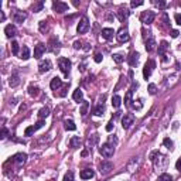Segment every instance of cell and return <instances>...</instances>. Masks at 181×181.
Returning a JSON list of instances; mask_svg holds the SVG:
<instances>
[{
    "label": "cell",
    "mask_w": 181,
    "mask_h": 181,
    "mask_svg": "<svg viewBox=\"0 0 181 181\" xmlns=\"http://www.w3.org/2000/svg\"><path fill=\"white\" fill-rule=\"evenodd\" d=\"M156 40H154V36H153L150 31L149 33H144V47H146V51H149V53H152V51H154V48H156Z\"/></svg>",
    "instance_id": "6da1fadb"
},
{
    "label": "cell",
    "mask_w": 181,
    "mask_h": 181,
    "mask_svg": "<svg viewBox=\"0 0 181 181\" xmlns=\"http://www.w3.org/2000/svg\"><path fill=\"white\" fill-rule=\"evenodd\" d=\"M99 153L102 154L103 157H106V159H109V157L113 156V153H115V146L111 143H103L101 147H99Z\"/></svg>",
    "instance_id": "7a4b0ae2"
},
{
    "label": "cell",
    "mask_w": 181,
    "mask_h": 181,
    "mask_svg": "<svg viewBox=\"0 0 181 181\" xmlns=\"http://www.w3.org/2000/svg\"><path fill=\"white\" fill-rule=\"evenodd\" d=\"M58 67H60V70H61V72L65 77H68L71 72V61L68 60V58H60L58 60Z\"/></svg>",
    "instance_id": "3957f363"
},
{
    "label": "cell",
    "mask_w": 181,
    "mask_h": 181,
    "mask_svg": "<svg viewBox=\"0 0 181 181\" xmlns=\"http://www.w3.org/2000/svg\"><path fill=\"white\" fill-rule=\"evenodd\" d=\"M154 17H156V14H154V12H152V10H147V12H143L142 14H140V20H142V23L143 24H152L153 21H154Z\"/></svg>",
    "instance_id": "277c9868"
},
{
    "label": "cell",
    "mask_w": 181,
    "mask_h": 181,
    "mask_svg": "<svg viewBox=\"0 0 181 181\" xmlns=\"http://www.w3.org/2000/svg\"><path fill=\"white\" fill-rule=\"evenodd\" d=\"M156 68V62L153 61V60H149L146 64H144V68H143V77L144 79H149L150 78V75H152L153 70Z\"/></svg>",
    "instance_id": "5b68a950"
},
{
    "label": "cell",
    "mask_w": 181,
    "mask_h": 181,
    "mask_svg": "<svg viewBox=\"0 0 181 181\" xmlns=\"http://www.w3.org/2000/svg\"><path fill=\"white\" fill-rule=\"evenodd\" d=\"M88 30H89V21H88L87 17H82L81 21L78 23V26H77V33L78 34H85Z\"/></svg>",
    "instance_id": "8992f818"
},
{
    "label": "cell",
    "mask_w": 181,
    "mask_h": 181,
    "mask_svg": "<svg viewBox=\"0 0 181 181\" xmlns=\"http://www.w3.org/2000/svg\"><path fill=\"white\" fill-rule=\"evenodd\" d=\"M133 123H135V115H133V113H126V115L122 118V126H123V129H126V130H128Z\"/></svg>",
    "instance_id": "52a82bcc"
},
{
    "label": "cell",
    "mask_w": 181,
    "mask_h": 181,
    "mask_svg": "<svg viewBox=\"0 0 181 181\" xmlns=\"http://www.w3.org/2000/svg\"><path fill=\"white\" fill-rule=\"evenodd\" d=\"M116 38H118V41L119 43L129 41V38H130V36H129V30L126 29V27H122V29L118 31V34H116Z\"/></svg>",
    "instance_id": "ba28073f"
},
{
    "label": "cell",
    "mask_w": 181,
    "mask_h": 181,
    "mask_svg": "<svg viewBox=\"0 0 181 181\" xmlns=\"http://www.w3.org/2000/svg\"><path fill=\"white\" fill-rule=\"evenodd\" d=\"M53 68V64L50 60H44L38 64V71H40V74H45V72H48L50 70Z\"/></svg>",
    "instance_id": "9c48e42d"
},
{
    "label": "cell",
    "mask_w": 181,
    "mask_h": 181,
    "mask_svg": "<svg viewBox=\"0 0 181 181\" xmlns=\"http://www.w3.org/2000/svg\"><path fill=\"white\" fill-rule=\"evenodd\" d=\"M53 9L55 10L57 13H65L68 10V4L64 3V2H54L53 3Z\"/></svg>",
    "instance_id": "30bf717a"
},
{
    "label": "cell",
    "mask_w": 181,
    "mask_h": 181,
    "mask_svg": "<svg viewBox=\"0 0 181 181\" xmlns=\"http://www.w3.org/2000/svg\"><path fill=\"white\" fill-rule=\"evenodd\" d=\"M45 50H47L45 44H43V43L37 44V45H36V48H34V58H37V60H40V58H41V55L45 53Z\"/></svg>",
    "instance_id": "8fae6325"
},
{
    "label": "cell",
    "mask_w": 181,
    "mask_h": 181,
    "mask_svg": "<svg viewBox=\"0 0 181 181\" xmlns=\"http://www.w3.org/2000/svg\"><path fill=\"white\" fill-rule=\"evenodd\" d=\"M26 160H27V154H26V153H17L16 156L13 157V161H14L17 166H23L26 163Z\"/></svg>",
    "instance_id": "7c38bea8"
},
{
    "label": "cell",
    "mask_w": 181,
    "mask_h": 181,
    "mask_svg": "<svg viewBox=\"0 0 181 181\" xmlns=\"http://www.w3.org/2000/svg\"><path fill=\"white\" fill-rule=\"evenodd\" d=\"M4 34H6V37H7V38H13L17 34L16 27H14L13 24L6 26V27H4Z\"/></svg>",
    "instance_id": "4fadbf2b"
},
{
    "label": "cell",
    "mask_w": 181,
    "mask_h": 181,
    "mask_svg": "<svg viewBox=\"0 0 181 181\" xmlns=\"http://www.w3.org/2000/svg\"><path fill=\"white\" fill-rule=\"evenodd\" d=\"M139 53H136V51H133L130 55H129V58H128V62H129V65L130 67H136L137 65V62H139Z\"/></svg>",
    "instance_id": "5bb4252c"
},
{
    "label": "cell",
    "mask_w": 181,
    "mask_h": 181,
    "mask_svg": "<svg viewBox=\"0 0 181 181\" xmlns=\"http://www.w3.org/2000/svg\"><path fill=\"white\" fill-rule=\"evenodd\" d=\"M111 170H113V164H112L111 161H103L102 164H101V173L102 174H109Z\"/></svg>",
    "instance_id": "9a60e30c"
},
{
    "label": "cell",
    "mask_w": 181,
    "mask_h": 181,
    "mask_svg": "<svg viewBox=\"0 0 181 181\" xmlns=\"http://www.w3.org/2000/svg\"><path fill=\"white\" fill-rule=\"evenodd\" d=\"M129 16H130V12H129V9H126V7H122L119 12H118V19H119L122 23H123Z\"/></svg>",
    "instance_id": "2e32d148"
},
{
    "label": "cell",
    "mask_w": 181,
    "mask_h": 181,
    "mask_svg": "<svg viewBox=\"0 0 181 181\" xmlns=\"http://www.w3.org/2000/svg\"><path fill=\"white\" fill-rule=\"evenodd\" d=\"M94 176H95L94 170H90V169H85V170H82V171L79 173V177L82 178V180H90Z\"/></svg>",
    "instance_id": "e0dca14e"
},
{
    "label": "cell",
    "mask_w": 181,
    "mask_h": 181,
    "mask_svg": "<svg viewBox=\"0 0 181 181\" xmlns=\"http://www.w3.org/2000/svg\"><path fill=\"white\" fill-rule=\"evenodd\" d=\"M61 85H62V81H61V78H58V77L53 78V79H51V82H50V87H51V89H53V90L60 89Z\"/></svg>",
    "instance_id": "ac0fdd59"
},
{
    "label": "cell",
    "mask_w": 181,
    "mask_h": 181,
    "mask_svg": "<svg viewBox=\"0 0 181 181\" xmlns=\"http://www.w3.org/2000/svg\"><path fill=\"white\" fill-rule=\"evenodd\" d=\"M26 19H27V14L23 13V12H16V13H14V16H13L14 23H23Z\"/></svg>",
    "instance_id": "d6986e66"
},
{
    "label": "cell",
    "mask_w": 181,
    "mask_h": 181,
    "mask_svg": "<svg viewBox=\"0 0 181 181\" xmlns=\"http://www.w3.org/2000/svg\"><path fill=\"white\" fill-rule=\"evenodd\" d=\"M101 34H102V37L105 38V40H112L115 31H113V29H102V33Z\"/></svg>",
    "instance_id": "ffe728a7"
},
{
    "label": "cell",
    "mask_w": 181,
    "mask_h": 181,
    "mask_svg": "<svg viewBox=\"0 0 181 181\" xmlns=\"http://www.w3.org/2000/svg\"><path fill=\"white\" fill-rule=\"evenodd\" d=\"M81 146V139H79L78 136H74V137H71L70 140V147L71 149H78Z\"/></svg>",
    "instance_id": "44dd1931"
},
{
    "label": "cell",
    "mask_w": 181,
    "mask_h": 181,
    "mask_svg": "<svg viewBox=\"0 0 181 181\" xmlns=\"http://www.w3.org/2000/svg\"><path fill=\"white\" fill-rule=\"evenodd\" d=\"M72 98H74V101H77V102H84L82 98H84V92L81 89H75L74 94H72Z\"/></svg>",
    "instance_id": "7402d4cb"
},
{
    "label": "cell",
    "mask_w": 181,
    "mask_h": 181,
    "mask_svg": "<svg viewBox=\"0 0 181 181\" xmlns=\"http://www.w3.org/2000/svg\"><path fill=\"white\" fill-rule=\"evenodd\" d=\"M38 94H40V88L36 87V85H30L29 87V95L31 96V98H36V96H38Z\"/></svg>",
    "instance_id": "603a6c76"
},
{
    "label": "cell",
    "mask_w": 181,
    "mask_h": 181,
    "mask_svg": "<svg viewBox=\"0 0 181 181\" xmlns=\"http://www.w3.org/2000/svg\"><path fill=\"white\" fill-rule=\"evenodd\" d=\"M19 84H20V78H19V75H16V74L12 75L10 79H9V85H10L12 88H14V87H17Z\"/></svg>",
    "instance_id": "cb8c5ba5"
},
{
    "label": "cell",
    "mask_w": 181,
    "mask_h": 181,
    "mask_svg": "<svg viewBox=\"0 0 181 181\" xmlns=\"http://www.w3.org/2000/svg\"><path fill=\"white\" fill-rule=\"evenodd\" d=\"M120 105H122V98H120L119 95H115L112 98V106L115 108V109H119Z\"/></svg>",
    "instance_id": "d4e9b609"
},
{
    "label": "cell",
    "mask_w": 181,
    "mask_h": 181,
    "mask_svg": "<svg viewBox=\"0 0 181 181\" xmlns=\"http://www.w3.org/2000/svg\"><path fill=\"white\" fill-rule=\"evenodd\" d=\"M20 58H21V60H24V61L30 58V50H29V47L23 45V48H21V53H20Z\"/></svg>",
    "instance_id": "484cf974"
},
{
    "label": "cell",
    "mask_w": 181,
    "mask_h": 181,
    "mask_svg": "<svg viewBox=\"0 0 181 181\" xmlns=\"http://www.w3.org/2000/svg\"><path fill=\"white\" fill-rule=\"evenodd\" d=\"M167 48H169V43H167V41H161L160 45H159V54H160L161 57L164 55V53L167 51Z\"/></svg>",
    "instance_id": "4316f807"
},
{
    "label": "cell",
    "mask_w": 181,
    "mask_h": 181,
    "mask_svg": "<svg viewBox=\"0 0 181 181\" xmlns=\"http://www.w3.org/2000/svg\"><path fill=\"white\" fill-rule=\"evenodd\" d=\"M132 94H133V90H128L126 92V95H125V105L126 106H132Z\"/></svg>",
    "instance_id": "83f0119b"
},
{
    "label": "cell",
    "mask_w": 181,
    "mask_h": 181,
    "mask_svg": "<svg viewBox=\"0 0 181 181\" xmlns=\"http://www.w3.org/2000/svg\"><path fill=\"white\" fill-rule=\"evenodd\" d=\"M50 116V109L48 108H43V109H40V112H38V118L40 119H45V118H48Z\"/></svg>",
    "instance_id": "f1b7e54d"
},
{
    "label": "cell",
    "mask_w": 181,
    "mask_h": 181,
    "mask_svg": "<svg viewBox=\"0 0 181 181\" xmlns=\"http://www.w3.org/2000/svg\"><path fill=\"white\" fill-rule=\"evenodd\" d=\"M64 128H65V130H75V129H77V125H75L72 120H65V122H64Z\"/></svg>",
    "instance_id": "f546056e"
},
{
    "label": "cell",
    "mask_w": 181,
    "mask_h": 181,
    "mask_svg": "<svg viewBox=\"0 0 181 181\" xmlns=\"http://www.w3.org/2000/svg\"><path fill=\"white\" fill-rule=\"evenodd\" d=\"M103 112H105V105H103V102H102V103H101V105H99V106L94 111V115H95V116H102Z\"/></svg>",
    "instance_id": "4dcf8cb0"
},
{
    "label": "cell",
    "mask_w": 181,
    "mask_h": 181,
    "mask_svg": "<svg viewBox=\"0 0 181 181\" xmlns=\"http://www.w3.org/2000/svg\"><path fill=\"white\" fill-rule=\"evenodd\" d=\"M163 144H164L166 147L169 149V150H173L174 149V143H173V140H170L169 137H166L164 140H163Z\"/></svg>",
    "instance_id": "1f68e13d"
},
{
    "label": "cell",
    "mask_w": 181,
    "mask_h": 181,
    "mask_svg": "<svg viewBox=\"0 0 181 181\" xmlns=\"http://www.w3.org/2000/svg\"><path fill=\"white\" fill-rule=\"evenodd\" d=\"M88 108H89V102H87V101H84L82 102V106H81V115L85 116L88 113Z\"/></svg>",
    "instance_id": "d6a6232c"
},
{
    "label": "cell",
    "mask_w": 181,
    "mask_h": 181,
    "mask_svg": "<svg viewBox=\"0 0 181 181\" xmlns=\"http://www.w3.org/2000/svg\"><path fill=\"white\" fill-rule=\"evenodd\" d=\"M159 181H173V177L167 173H163L160 177H159Z\"/></svg>",
    "instance_id": "836d02e7"
},
{
    "label": "cell",
    "mask_w": 181,
    "mask_h": 181,
    "mask_svg": "<svg viewBox=\"0 0 181 181\" xmlns=\"http://www.w3.org/2000/svg\"><path fill=\"white\" fill-rule=\"evenodd\" d=\"M154 4H156L159 9H161V10L167 7V3H166V2H163V0H154Z\"/></svg>",
    "instance_id": "e575fe53"
},
{
    "label": "cell",
    "mask_w": 181,
    "mask_h": 181,
    "mask_svg": "<svg viewBox=\"0 0 181 181\" xmlns=\"http://www.w3.org/2000/svg\"><path fill=\"white\" fill-rule=\"evenodd\" d=\"M36 132H37V130H36L34 126H29V128L24 130V136H31L33 133H36Z\"/></svg>",
    "instance_id": "d590c367"
},
{
    "label": "cell",
    "mask_w": 181,
    "mask_h": 181,
    "mask_svg": "<svg viewBox=\"0 0 181 181\" xmlns=\"http://www.w3.org/2000/svg\"><path fill=\"white\" fill-rule=\"evenodd\" d=\"M113 61L118 62V64H122V62L125 61V57L120 55V54H115V55H113Z\"/></svg>",
    "instance_id": "8d00e7d4"
},
{
    "label": "cell",
    "mask_w": 181,
    "mask_h": 181,
    "mask_svg": "<svg viewBox=\"0 0 181 181\" xmlns=\"http://www.w3.org/2000/svg\"><path fill=\"white\" fill-rule=\"evenodd\" d=\"M12 53L14 54V55L19 54V43L17 41H12Z\"/></svg>",
    "instance_id": "74e56055"
},
{
    "label": "cell",
    "mask_w": 181,
    "mask_h": 181,
    "mask_svg": "<svg viewBox=\"0 0 181 181\" xmlns=\"http://www.w3.org/2000/svg\"><path fill=\"white\" fill-rule=\"evenodd\" d=\"M135 103H132V108L133 109H137V111H140L142 108H143V103H142V101H133Z\"/></svg>",
    "instance_id": "f35d334b"
},
{
    "label": "cell",
    "mask_w": 181,
    "mask_h": 181,
    "mask_svg": "<svg viewBox=\"0 0 181 181\" xmlns=\"http://www.w3.org/2000/svg\"><path fill=\"white\" fill-rule=\"evenodd\" d=\"M149 94L150 95H156L157 94V88H156L154 84H150V85H149Z\"/></svg>",
    "instance_id": "ab89813d"
},
{
    "label": "cell",
    "mask_w": 181,
    "mask_h": 181,
    "mask_svg": "<svg viewBox=\"0 0 181 181\" xmlns=\"http://www.w3.org/2000/svg\"><path fill=\"white\" fill-rule=\"evenodd\" d=\"M40 30H41L43 33H45L47 30H48V24H47V21H40Z\"/></svg>",
    "instance_id": "60d3db41"
},
{
    "label": "cell",
    "mask_w": 181,
    "mask_h": 181,
    "mask_svg": "<svg viewBox=\"0 0 181 181\" xmlns=\"http://www.w3.org/2000/svg\"><path fill=\"white\" fill-rule=\"evenodd\" d=\"M64 181H74V173L70 171V173H67L64 176Z\"/></svg>",
    "instance_id": "b9f144b4"
},
{
    "label": "cell",
    "mask_w": 181,
    "mask_h": 181,
    "mask_svg": "<svg viewBox=\"0 0 181 181\" xmlns=\"http://www.w3.org/2000/svg\"><path fill=\"white\" fill-rule=\"evenodd\" d=\"M7 135H9V130H7V129H6V128H4V126H3V128H2V135H0V139H2V140H4V139H6V137H7Z\"/></svg>",
    "instance_id": "7bdbcfd3"
},
{
    "label": "cell",
    "mask_w": 181,
    "mask_h": 181,
    "mask_svg": "<svg viewBox=\"0 0 181 181\" xmlns=\"http://www.w3.org/2000/svg\"><path fill=\"white\" fill-rule=\"evenodd\" d=\"M98 139H99V137H98V135H94V136H92V137H89V140H88V143H89L90 146H92V144H95V143H96V142H98Z\"/></svg>",
    "instance_id": "ee69618b"
},
{
    "label": "cell",
    "mask_w": 181,
    "mask_h": 181,
    "mask_svg": "<svg viewBox=\"0 0 181 181\" xmlns=\"http://www.w3.org/2000/svg\"><path fill=\"white\" fill-rule=\"evenodd\" d=\"M142 4H143V0H137V2L133 0L132 3H130V6H132V7H139V6H142Z\"/></svg>",
    "instance_id": "f6af8a7d"
},
{
    "label": "cell",
    "mask_w": 181,
    "mask_h": 181,
    "mask_svg": "<svg viewBox=\"0 0 181 181\" xmlns=\"http://www.w3.org/2000/svg\"><path fill=\"white\" fill-rule=\"evenodd\" d=\"M102 54H99V53H96L95 54V57H94V60H95V62H101L102 61Z\"/></svg>",
    "instance_id": "bcb514c9"
},
{
    "label": "cell",
    "mask_w": 181,
    "mask_h": 181,
    "mask_svg": "<svg viewBox=\"0 0 181 181\" xmlns=\"http://www.w3.org/2000/svg\"><path fill=\"white\" fill-rule=\"evenodd\" d=\"M41 9H43V2H40V3H37L36 6H34L33 10L34 12H38V10H41Z\"/></svg>",
    "instance_id": "7dc6e473"
},
{
    "label": "cell",
    "mask_w": 181,
    "mask_h": 181,
    "mask_svg": "<svg viewBox=\"0 0 181 181\" xmlns=\"http://www.w3.org/2000/svg\"><path fill=\"white\" fill-rule=\"evenodd\" d=\"M174 19H176V23H177L178 26H181V14L180 13H177V14L174 16Z\"/></svg>",
    "instance_id": "c3c4849f"
},
{
    "label": "cell",
    "mask_w": 181,
    "mask_h": 181,
    "mask_svg": "<svg viewBox=\"0 0 181 181\" xmlns=\"http://www.w3.org/2000/svg\"><path fill=\"white\" fill-rule=\"evenodd\" d=\"M74 48L75 50H81V48H82V43H81V41H75L74 43Z\"/></svg>",
    "instance_id": "681fc988"
},
{
    "label": "cell",
    "mask_w": 181,
    "mask_h": 181,
    "mask_svg": "<svg viewBox=\"0 0 181 181\" xmlns=\"http://www.w3.org/2000/svg\"><path fill=\"white\" fill-rule=\"evenodd\" d=\"M112 129H113V120H111V122L108 123V126H106V130H108V132H112Z\"/></svg>",
    "instance_id": "f907efd6"
},
{
    "label": "cell",
    "mask_w": 181,
    "mask_h": 181,
    "mask_svg": "<svg viewBox=\"0 0 181 181\" xmlns=\"http://www.w3.org/2000/svg\"><path fill=\"white\" fill-rule=\"evenodd\" d=\"M178 34H180V33H178V30H171V37H173V38H177Z\"/></svg>",
    "instance_id": "816d5d0a"
},
{
    "label": "cell",
    "mask_w": 181,
    "mask_h": 181,
    "mask_svg": "<svg viewBox=\"0 0 181 181\" xmlns=\"http://www.w3.org/2000/svg\"><path fill=\"white\" fill-rule=\"evenodd\" d=\"M176 169H177V170H180V171H181V157H180V159H178V160H177V163H176Z\"/></svg>",
    "instance_id": "f5cc1de1"
}]
</instances>
